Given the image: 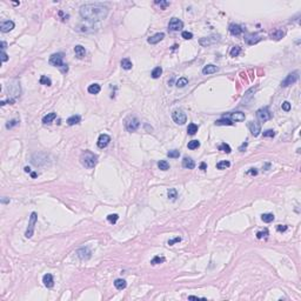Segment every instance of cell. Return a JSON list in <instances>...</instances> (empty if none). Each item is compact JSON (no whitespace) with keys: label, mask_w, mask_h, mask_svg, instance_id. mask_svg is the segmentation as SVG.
<instances>
[{"label":"cell","mask_w":301,"mask_h":301,"mask_svg":"<svg viewBox=\"0 0 301 301\" xmlns=\"http://www.w3.org/2000/svg\"><path fill=\"white\" fill-rule=\"evenodd\" d=\"M108 14V8L102 4H86L80 7V15L87 21L97 23L104 20Z\"/></svg>","instance_id":"cell-1"},{"label":"cell","mask_w":301,"mask_h":301,"mask_svg":"<svg viewBox=\"0 0 301 301\" xmlns=\"http://www.w3.org/2000/svg\"><path fill=\"white\" fill-rule=\"evenodd\" d=\"M80 162L87 168H94L98 162V156L90 151H85L80 155Z\"/></svg>","instance_id":"cell-2"},{"label":"cell","mask_w":301,"mask_h":301,"mask_svg":"<svg viewBox=\"0 0 301 301\" xmlns=\"http://www.w3.org/2000/svg\"><path fill=\"white\" fill-rule=\"evenodd\" d=\"M49 64L54 67H58L61 73H67L68 72V66L64 64V53H54L49 57Z\"/></svg>","instance_id":"cell-3"},{"label":"cell","mask_w":301,"mask_h":301,"mask_svg":"<svg viewBox=\"0 0 301 301\" xmlns=\"http://www.w3.org/2000/svg\"><path fill=\"white\" fill-rule=\"evenodd\" d=\"M220 41V35L219 34H212L209 37H205V38H201L199 40V44L204 47H207V46H212L217 43Z\"/></svg>","instance_id":"cell-4"},{"label":"cell","mask_w":301,"mask_h":301,"mask_svg":"<svg viewBox=\"0 0 301 301\" xmlns=\"http://www.w3.org/2000/svg\"><path fill=\"white\" fill-rule=\"evenodd\" d=\"M140 126V120L135 117H130L125 121V127L128 132H135Z\"/></svg>","instance_id":"cell-5"},{"label":"cell","mask_w":301,"mask_h":301,"mask_svg":"<svg viewBox=\"0 0 301 301\" xmlns=\"http://www.w3.org/2000/svg\"><path fill=\"white\" fill-rule=\"evenodd\" d=\"M7 91H8V93H11L10 95H12L13 99L19 97L20 95V84H19V81L12 80L7 86Z\"/></svg>","instance_id":"cell-6"},{"label":"cell","mask_w":301,"mask_h":301,"mask_svg":"<svg viewBox=\"0 0 301 301\" xmlns=\"http://www.w3.org/2000/svg\"><path fill=\"white\" fill-rule=\"evenodd\" d=\"M37 220H38V215H37V213H35V212H33V213L31 214V217H29L28 227H27V231H26V233H25V237H26L27 239H31V238L33 237L34 226H35V222H37Z\"/></svg>","instance_id":"cell-7"},{"label":"cell","mask_w":301,"mask_h":301,"mask_svg":"<svg viewBox=\"0 0 301 301\" xmlns=\"http://www.w3.org/2000/svg\"><path fill=\"white\" fill-rule=\"evenodd\" d=\"M172 118H173L174 122L178 123V125H184V123L187 121V117L181 110H175L172 113Z\"/></svg>","instance_id":"cell-8"},{"label":"cell","mask_w":301,"mask_h":301,"mask_svg":"<svg viewBox=\"0 0 301 301\" xmlns=\"http://www.w3.org/2000/svg\"><path fill=\"white\" fill-rule=\"evenodd\" d=\"M298 80H299V71H295V72L289 73V74L286 77L285 80H282L281 86H282V87H287V86H289V85L295 84Z\"/></svg>","instance_id":"cell-9"},{"label":"cell","mask_w":301,"mask_h":301,"mask_svg":"<svg viewBox=\"0 0 301 301\" xmlns=\"http://www.w3.org/2000/svg\"><path fill=\"white\" fill-rule=\"evenodd\" d=\"M256 118H258L259 121H262V122L268 121L272 118V114H271L268 107H263V108L258 110L256 111Z\"/></svg>","instance_id":"cell-10"},{"label":"cell","mask_w":301,"mask_h":301,"mask_svg":"<svg viewBox=\"0 0 301 301\" xmlns=\"http://www.w3.org/2000/svg\"><path fill=\"white\" fill-rule=\"evenodd\" d=\"M182 27H184V23H182L180 19H178V18H172V19L169 20L168 28H169L171 31L176 32V31H180Z\"/></svg>","instance_id":"cell-11"},{"label":"cell","mask_w":301,"mask_h":301,"mask_svg":"<svg viewBox=\"0 0 301 301\" xmlns=\"http://www.w3.org/2000/svg\"><path fill=\"white\" fill-rule=\"evenodd\" d=\"M247 126H248V130L251 131L252 135L258 136V135L260 134V132H261V126H260L259 122H256V121H250L248 123H247Z\"/></svg>","instance_id":"cell-12"},{"label":"cell","mask_w":301,"mask_h":301,"mask_svg":"<svg viewBox=\"0 0 301 301\" xmlns=\"http://www.w3.org/2000/svg\"><path fill=\"white\" fill-rule=\"evenodd\" d=\"M261 40L260 35L256 34V33H250V34H246L245 35V41L248 44V45H254L256 43H259Z\"/></svg>","instance_id":"cell-13"},{"label":"cell","mask_w":301,"mask_h":301,"mask_svg":"<svg viewBox=\"0 0 301 301\" xmlns=\"http://www.w3.org/2000/svg\"><path fill=\"white\" fill-rule=\"evenodd\" d=\"M111 141V136L107 134H100V136L98 138V147L99 148H105L110 144Z\"/></svg>","instance_id":"cell-14"},{"label":"cell","mask_w":301,"mask_h":301,"mask_svg":"<svg viewBox=\"0 0 301 301\" xmlns=\"http://www.w3.org/2000/svg\"><path fill=\"white\" fill-rule=\"evenodd\" d=\"M77 254H78V256H79L81 260H87V259H90V258L92 256V252L90 251V248H88V247H82V248L78 250Z\"/></svg>","instance_id":"cell-15"},{"label":"cell","mask_w":301,"mask_h":301,"mask_svg":"<svg viewBox=\"0 0 301 301\" xmlns=\"http://www.w3.org/2000/svg\"><path fill=\"white\" fill-rule=\"evenodd\" d=\"M14 26L15 25H14V23L12 20H6V21L1 23V25H0V29H1V32H4V33H7V32L12 31L14 28Z\"/></svg>","instance_id":"cell-16"},{"label":"cell","mask_w":301,"mask_h":301,"mask_svg":"<svg viewBox=\"0 0 301 301\" xmlns=\"http://www.w3.org/2000/svg\"><path fill=\"white\" fill-rule=\"evenodd\" d=\"M164 38H165V33H156V34L153 35V37H149V38L147 39V41H148V44L155 45V44H158V43H160Z\"/></svg>","instance_id":"cell-17"},{"label":"cell","mask_w":301,"mask_h":301,"mask_svg":"<svg viewBox=\"0 0 301 301\" xmlns=\"http://www.w3.org/2000/svg\"><path fill=\"white\" fill-rule=\"evenodd\" d=\"M229 120L231 121H243L245 120V114L242 112H232L228 113Z\"/></svg>","instance_id":"cell-18"},{"label":"cell","mask_w":301,"mask_h":301,"mask_svg":"<svg viewBox=\"0 0 301 301\" xmlns=\"http://www.w3.org/2000/svg\"><path fill=\"white\" fill-rule=\"evenodd\" d=\"M285 34H286V32L284 31V29H281V28H278V29H275L273 33H271V39H273V40H280V39H282L285 37Z\"/></svg>","instance_id":"cell-19"},{"label":"cell","mask_w":301,"mask_h":301,"mask_svg":"<svg viewBox=\"0 0 301 301\" xmlns=\"http://www.w3.org/2000/svg\"><path fill=\"white\" fill-rule=\"evenodd\" d=\"M228 31H229V33H231L232 35H240V34L243 32V29L241 28V26H239V25H237V24H231V25H229Z\"/></svg>","instance_id":"cell-20"},{"label":"cell","mask_w":301,"mask_h":301,"mask_svg":"<svg viewBox=\"0 0 301 301\" xmlns=\"http://www.w3.org/2000/svg\"><path fill=\"white\" fill-rule=\"evenodd\" d=\"M182 167L187 168V169H193L195 167V162L192 158H188V156H185L184 160H182Z\"/></svg>","instance_id":"cell-21"},{"label":"cell","mask_w":301,"mask_h":301,"mask_svg":"<svg viewBox=\"0 0 301 301\" xmlns=\"http://www.w3.org/2000/svg\"><path fill=\"white\" fill-rule=\"evenodd\" d=\"M43 282L44 285L47 287V288H52L53 285H54V281H53V276L51 274H45L43 276Z\"/></svg>","instance_id":"cell-22"},{"label":"cell","mask_w":301,"mask_h":301,"mask_svg":"<svg viewBox=\"0 0 301 301\" xmlns=\"http://www.w3.org/2000/svg\"><path fill=\"white\" fill-rule=\"evenodd\" d=\"M219 71V67L214 66V65H207L202 68V73L204 74H213V73H217Z\"/></svg>","instance_id":"cell-23"},{"label":"cell","mask_w":301,"mask_h":301,"mask_svg":"<svg viewBox=\"0 0 301 301\" xmlns=\"http://www.w3.org/2000/svg\"><path fill=\"white\" fill-rule=\"evenodd\" d=\"M56 118H57V113H54V112L48 113L47 115H45L43 118V123H45V125H49V123L53 122V120H54Z\"/></svg>","instance_id":"cell-24"},{"label":"cell","mask_w":301,"mask_h":301,"mask_svg":"<svg viewBox=\"0 0 301 301\" xmlns=\"http://www.w3.org/2000/svg\"><path fill=\"white\" fill-rule=\"evenodd\" d=\"M74 53L75 56L79 58V59H82L85 56H86V51H85V47H82L81 45H78L74 47Z\"/></svg>","instance_id":"cell-25"},{"label":"cell","mask_w":301,"mask_h":301,"mask_svg":"<svg viewBox=\"0 0 301 301\" xmlns=\"http://www.w3.org/2000/svg\"><path fill=\"white\" fill-rule=\"evenodd\" d=\"M114 286H115L117 289L122 291V289H125V288H126L127 282H126L125 280H123V279H117V280L114 281Z\"/></svg>","instance_id":"cell-26"},{"label":"cell","mask_w":301,"mask_h":301,"mask_svg":"<svg viewBox=\"0 0 301 301\" xmlns=\"http://www.w3.org/2000/svg\"><path fill=\"white\" fill-rule=\"evenodd\" d=\"M100 90H101V87H100L99 84H92V85L88 86V88H87L88 93H91V94H98L100 92Z\"/></svg>","instance_id":"cell-27"},{"label":"cell","mask_w":301,"mask_h":301,"mask_svg":"<svg viewBox=\"0 0 301 301\" xmlns=\"http://www.w3.org/2000/svg\"><path fill=\"white\" fill-rule=\"evenodd\" d=\"M81 121V117L80 115H72L67 119V123L69 126H73V125H78V123Z\"/></svg>","instance_id":"cell-28"},{"label":"cell","mask_w":301,"mask_h":301,"mask_svg":"<svg viewBox=\"0 0 301 301\" xmlns=\"http://www.w3.org/2000/svg\"><path fill=\"white\" fill-rule=\"evenodd\" d=\"M215 125H217V126H232L233 122L229 120V119H227V118H224V119L217 120V121H215Z\"/></svg>","instance_id":"cell-29"},{"label":"cell","mask_w":301,"mask_h":301,"mask_svg":"<svg viewBox=\"0 0 301 301\" xmlns=\"http://www.w3.org/2000/svg\"><path fill=\"white\" fill-rule=\"evenodd\" d=\"M120 64H121V67H122L123 69H131V68L133 67V64H132V61H131L128 58L122 59Z\"/></svg>","instance_id":"cell-30"},{"label":"cell","mask_w":301,"mask_h":301,"mask_svg":"<svg viewBox=\"0 0 301 301\" xmlns=\"http://www.w3.org/2000/svg\"><path fill=\"white\" fill-rule=\"evenodd\" d=\"M198 125H195V123H189L188 125V127H187V133L189 134V135H194L197 132H198Z\"/></svg>","instance_id":"cell-31"},{"label":"cell","mask_w":301,"mask_h":301,"mask_svg":"<svg viewBox=\"0 0 301 301\" xmlns=\"http://www.w3.org/2000/svg\"><path fill=\"white\" fill-rule=\"evenodd\" d=\"M162 74V68L161 67H155L153 71H152V78L153 79H158V78H160V75Z\"/></svg>","instance_id":"cell-32"},{"label":"cell","mask_w":301,"mask_h":301,"mask_svg":"<svg viewBox=\"0 0 301 301\" xmlns=\"http://www.w3.org/2000/svg\"><path fill=\"white\" fill-rule=\"evenodd\" d=\"M167 195H168V199H171L172 201H175V199L178 198V192H176L175 188H171L167 192Z\"/></svg>","instance_id":"cell-33"},{"label":"cell","mask_w":301,"mask_h":301,"mask_svg":"<svg viewBox=\"0 0 301 301\" xmlns=\"http://www.w3.org/2000/svg\"><path fill=\"white\" fill-rule=\"evenodd\" d=\"M187 147L189 149H197V148L200 147V141L199 140H191L187 145Z\"/></svg>","instance_id":"cell-34"},{"label":"cell","mask_w":301,"mask_h":301,"mask_svg":"<svg viewBox=\"0 0 301 301\" xmlns=\"http://www.w3.org/2000/svg\"><path fill=\"white\" fill-rule=\"evenodd\" d=\"M261 219H262V221L263 222H272L273 220H274V215L272 214V213H265V214H262L261 215Z\"/></svg>","instance_id":"cell-35"},{"label":"cell","mask_w":301,"mask_h":301,"mask_svg":"<svg viewBox=\"0 0 301 301\" xmlns=\"http://www.w3.org/2000/svg\"><path fill=\"white\" fill-rule=\"evenodd\" d=\"M158 167L161 171H167V169H169V164L166 160H160L158 162Z\"/></svg>","instance_id":"cell-36"},{"label":"cell","mask_w":301,"mask_h":301,"mask_svg":"<svg viewBox=\"0 0 301 301\" xmlns=\"http://www.w3.org/2000/svg\"><path fill=\"white\" fill-rule=\"evenodd\" d=\"M175 85H176V87H178V88H182L186 85H188V80L186 78H180L178 81L175 82Z\"/></svg>","instance_id":"cell-37"},{"label":"cell","mask_w":301,"mask_h":301,"mask_svg":"<svg viewBox=\"0 0 301 301\" xmlns=\"http://www.w3.org/2000/svg\"><path fill=\"white\" fill-rule=\"evenodd\" d=\"M219 151H222V152H225V153L229 154V153L232 152V148L229 147V145H227L226 143H224V144H221V145L219 146Z\"/></svg>","instance_id":"cell-38"},{"label":"cell","mask_w":301,"mask_h":301,"mask_svg":"<svg viewBox=\"0 0 301 301\" xmlns=\"http://www.w3.org/2000/svg\"><path fill=\"white\" fill-rule=\"evenodd\" d=\"M229 166H231V164H229V161H226V160L220 161V162L217 164V168H218V169H226V168L229 167Z\"/></svg>","instance_id":"cell-39"},{"label":"cell","mask_w":301,"mask_h":301,"mask_svg":"<svg viewBox=\"0 0 301 301\" xmlns=\"http://www.w3.org/2000/svg\"><path fill=\"white\" fill-rule=\"evenodd\" d=\"M240 52H241V47H240V46H234V47L231 49V57H233V58L238 57V56L240 54Z\"/></svg>","instance_id":"cell-40"},{"label":"cell","mask_w":301,"mask_h":301,"mask_svg":"<svg viewBox=\"0 0 301 301\" xmlns=\"http://www.w3.org/2000/svg\"><path fill=\"white\" fill-rule=\"evenodd\" d=\"M40 84H41V85H45V86H51V85H52V81H51V79H49L48 77L41 75V78H40Z\"/></svg>","instance_id":"cell-41"},{"label":"cell","mask_w":301,"mask_h":301,"mask_svg":"<svg viewBox=\"0 0 301 301\" xmlns=\"http://www.w3.org/2000/svg\"><path fill=\"white\" fill-rule=\"evenodd\" d=\"M165 261V258L164 256H154L151 261L152 265H159V263H162Z\"/></svg>","instance_id":"cell-42"},{"label":"cell","mask_w":301,"mask_h":301,"mask_svg":"<svg viewBox=\"0 0 301 301\" xmlns=\"http://www.w3.org/2000/svg\"><path fill=\"white\" fill-rule=\"evenodd\" d=\"M155 5H159L162 10H165L166 7L169 6V1H165V0H160L159 1V0H155Z\"/></svg>","instance_id":"cell-43"},{"label":"cell","mask_w":301,"mask_h":301,"mask_svg":"<svg viewBox=\"0 0 301 301\" xmlns=\"http://www.w3.org/2000/svg\"><path fill=\"white\" fill-rule=\"evenodd\" d=\"M179 155H180V152L178 149H172V151L167 152V156H169V158H179Z\"/></svg>","instance_id":"cell-44"},{"label":"cell","mask_w":301,"mask_h":301,"mask_svg":"<svg viewBox=\"0 0 301 301\" xmlns=\"http://www.w3.org/2000/svg\"><path fill=\"white\" fill-rule=\"evenodd\" d=\"M118 219H119V215H118V214H110V215L107 217V220H108V222H111V224H115V222L118 221Z\"/></svg>","instance_id":"cell-45"},{"label":"cell","mask_w":301,"mask_h":301,"mask_svg":"<svg viewBox=\"0 0 301 301\" xmlns=\"http://www.w3.org/2000/svg\"><path fill=\"white\" fill-rule=\"evenodd\" d=\"M281 107H282V110H284L285 112H289L291 111V104L288 101H284V102H282V105H281Z\"/></svg>","instance_id":"cell-46"},{"label":"cell","mask_w":301,"mask_h":301,"mask_svg":"<svg viewBox=\"0 0 301 301\" xmlns=\"http://www.w3.org/2000/svg\"><path fill=\"white\" fill-rule=\"evenodd\" d=\"M181 37H182L184 39H186V40H189V39H192V38H193V34H192L191 32L184 31V32L181 33Z\"/></svg>","instance_id":"cell-47"},{"label":"cell","mask_w":301,"mask_h":301,"mask_svg":"<svg viewBox=\"0 0 301 301\" xmlns=\"http://www.w3.org/2000/svg\"><path fill=\"white\" fill-rule=\"evenodd\" d=\"M267 235H268V231H267V229H265V231H261V232H258V233H256V238H258V239L266 238Z\"/></svg>","instance_id":"cell-48"},{"label":"cell","mask_w":301,"mask_h":301,"mask_svg":"<svg viewBox=\"0 0 301 301\" xmlns=\"http://www.w3.org/2000/svg\"><path fill=\"white\" fill-rule=\"evenodd\" d=\"M275 135V132L273 130H267L263 132V136H268V138H273Z\"/></svg>","instance_id":"cell-49"},{"label":"cell","mask_w":301,"mask_h":301,"mask_svg":"<svg viewBox=\"0 0 301 301\" xmlns=\"http://www.w3.org/2000/svg\"><path fill=\"white\" fill-rule=\"evenodd\" d=\"M18 122H19V121L15 120V119L12 120V121H8V122L6 123V128H12L13 126H16V125H18Z\"/></svg>","instance_id":"cell-50"},{"label":"cell","mask_w":301,"mask_h":301,"mask_svg":"<svg viewBox=\"0 0 301 301\" xmlns=\"http://www.w3.org/2000/svg\"><path fill=\"white\" fill-rule=\"evenodd\" d=\"M276 231H278V232H286V231H287V226H285V225H278V226H276Z\"/></svg>","instance_id":"cell-51"},{"label":"cell","mask_w":301,"mask_h":301,"mask_svg":"<svg viewBox=\"0 0 301 301\" xmlns=\"http://www.w3.org/2000/svg\"><path fill=\"white\" fill-rule=\"evenodd\" d=\"M179 241H181V238H180V237H176V238H174V239L169 240V241H168V245H169V246H172V245H174L175 242H179Z\"/></svg>","instance_id":"cell-52"},{"label":"cell","mask_w":301,"mask_h":301,"mask_svg":"<svg viewBox=\"0 0 301 301\" xmlns=\"http://www.w3.org/2000/svg\"><path fill=\"white\" fill-rule=\"evenodd\" d=\"M1 60H3V62H5V61H7L8 60V56L5 53V51H3L1 52Z\"/></svg>","instance_id":"cell-53"},{"label":"cell","mask_w":301,"mask_h":301,"mask_svg":"<svg viewBox=\"0 0 301 301\" xmlns=\"http://www.w3.org/2000/svg\"><path fill=\"white\" fill-rule=\"evenodd\" d=\"M200 169L206 171V169H207V165H206L205 162H201V164H200Z\"/></svg>","instance_id":"cell-54"},{"label":"cell","mask_w":301,"mask_h":301,"mask_svg":"<svg viewBox=\"0 0 301 301\" xmlns=\"http://www.w3.org/2000/svg\"><path fill=\"white\" fill-rule=\"evenodd\" d=\"M198 299H204V298H199V296H194V295H191V296H188V300H198Z\"/></svg>","instance_id":"cell-55"},{"label":"cell","mask_w":301,"mask_h":301,"mask_svg":"<svg viewBox=\"0 0 301 301\" xmlns=\"http://www.w3.org/2000/svg\"><path fill=\"white\" fill-rule=\"evenodd\" d=\"M246 147H247V143L242 144V145H241V146L239 147V151H241V152H242V151H243V148H246Z\"/></svg>","instance_id":"cell-56"},{"label":"cell","mask_w":301,"mask_h":301,"mask_svg":"<svg viewBox=\"0 0 301 301\" xmlns=\"http://www.w3.org/2000/svg\"><path fill=\"white\" fill-rule=\"evenodd\" d=\"M1 46H3V47H1V48H3V51H5V48L7 47V44H6L5 41H3V43H1Z\"/></svg>","instance_id":"cell-57"},{"label":"cell","mask_w":301,"mask_h":301,"mask_svg":"<svg viewBox=\"0 0 301 301\" xmlns=\"http://www.w3.org/2000/svg\"><path fill=\"white\" fill-rule=\"evenodd\" d=\"M251 169H252V171H250V173H251V174H254V175H255V174H256V173H258V172H256V171H254V169H255V168H251Z\"/></svg>","instance_id":"cell-58"},{"label":"cell","mask_w":301,"mask_h":301,"mask_svg":"<svg viewBox=\"0 0 301 301\" xmlns=\"http://www.w3.org/2000/svg\"><path fill=\"white\" fill-rule=\"evenodd\" d=\"M25 172L26 173H31V168L29 167H25Z\"/></svg>","instance_id":"cell-59"},{"label":"cell","mask_w":301,"mask_h":301,"mask_svg":"<svg viewBox=\"0 0 301 301\" xmlns=\"http://www.w3.org/2000/svg\"><path fill=\"white\" fill-rule=\"evenodd\" d=\"M31 175H32V178H35V176H37V175H38V174H37V173H34V172H33V173H31Z\"/></svg>","instance_id":"cell-60"},{"label":"cell","mask_w":301,"mask_h":301,"mask_svg":"<svg viewBox=\"0 0 301 301\" xmlns=\"http://www.w3.org/2000/svg\"><path fill=\"white\" fill-rule=\"evenodd\" d=\"M3 202H4V204H5V202H8V200H7V199H3Z\"/></svg>","instance_id":"cell-61"}]
</instances>
